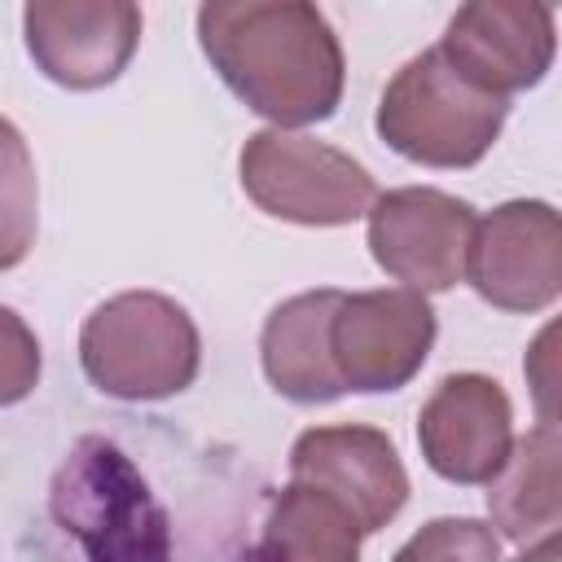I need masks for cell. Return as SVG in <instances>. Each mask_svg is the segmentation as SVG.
I'll list each match as a JSON object with an SVG mask.
<instances>
[{
  "instance_id": "cell-2",
  "label": "cell",
  "mask_w": 562,
  "mask_h": 562,
  "mask_svg": "<svg viewBox=\"0 0 562 562\" xmlns=\"http://www.w3.org/2000/svg\"><path fill=\"white\" fill-rule=\"evenodd\" d=\"M83 378L123 404H158L193 386L202 338L193 316L158 290H123L97 303L79 329Z\"/></svg>"
},
{
  "instance_id": "cell-12",
  "label": "cell",
  "mask_w": 562,
  "mask_h": 562,
  "mask_svg": "<svg viewBox=\"0 0 562 562\" xmlns=\"http://www.w3.org/2000/svg\"><path fill=\"white\" fill-rule=\"evenodd\" d=\"M290 479L329 492L364 536L382 531L408 501V470L378 426H312L290 448Z\"/></svg>"
},
{
  "instance_id": "cell-11",
  "label": "cell",
  "mask_w": 562,
  "mask_h": 562,
  "mask_svg": "<svg viewBox=\"0 0 562 562\" xmlns=\"http://www.w3.org/2000/svg\"><path fill=\"white\" fill-rule=\"evenodd\" d=\"M514 443V408L496 378L448 373L417 413V448L426 465L457 483L483 487Z\"/></svg>"
},
{
  "instance_id": "cell-1",
  "label": "cell",
  "mask_w": 562,
  "mask_h": 562,
  "mask_svg": "<svg viewBox=\"0 0 562 562\" xmlns=\"http://www.w3.org/2000/svg\"><path fill=\"white\" fill-rule=\"evenodd\" d=\"M198 48L272 127L325 123L342 101L347 57L316 0H198Z\"/></svg>"
},
{
  "instance_id": "cell-13",
  "label": "cell",
  "mask_w": 562,
  "mask_h": 562,
  "mask_svg": "<svg viewBox=\"0 0 562 562\" xmlns=\"http://www.w3.org/2000/svg\"><path fill=\"white\" fill-rule=\"evenodd\" d=\"M342 290H303L277 303L259 334V364L268 386L290 404H334L342 391L329 356V316Z\"/></svg>"
},
{
  "instance_id": "cell-7",
  "label": "cell",
  "mask_w": 562,
  "mask_h": 562,
  "mask_svg": "<svg viewBox=\"0 0 562 562\" xmlns=\"http://www.w3.org/2000/svg\"><path fill=\"white\" fill-rule=\"evenodd\" d=\"M369 255L408 290L443 294L465 281V250L474 233V206L430 184L386 189L369 202Z\"/></svg>"
},
{
  "instance_id": "cell-14",
  "label": "cell",
  "mask_w": 562,
  "mask_h": 562,
  "mask_svg": "<svg viewBox=\"0 0 562 562\" xmlns=\"http://www.w3.org/2000/svg\"><path fill=\"white\" fill-rule=\"evenodd\" d=\"M492 527L527 549L558 531L562 522V439L558 422H536L522 439L509 443L501 470L483 483Z\"/></svg>"
},
{
  "instance_id": "cell-6",
  "label": "cell",
  "mask_w": 562,
  "mask_h": 562,
  "mask_svg": "<svg viewBox=\"0 0 562 562\" xmlns=\"http://www.w3.org/2000/svg\"><path fill=\"white\" fill-rule=\"evenodd\" d=\"M435 307L422 290H360L338 294L329 316V356L342 391L382 395L408 386L435 347Z\"/></svg>"
},
{
  "instance_id": "cell-4",
  "label": "cell",
  "mask_w": 562,
  "mask_h": 562,
  "mask_svg": "<svg viewBox=\"0 0 562 562\" xmlns=\"http://www.w3.org/2000/svg\"><path fill=\"white\" fill-rule=\"evenodd\" d=\"M48 514L97 562H158L171 522L136 461L105 435H83L48 483Z\"/></svg>"
},
{
  "instance_id": "cell-5",
  "label": "cell",
  "mask_w": 562,
  "mask_h": 562,
  "mask_svg": "<svg viewBox=\"0 0 562 562\" xmlns=\"http://www.w3.org/2000/svg\"><path fill=\"white\" fill-rule=\"evenodd\" d=\"M237 171L246 198L263 215L303 228L356 224L378 198V184L364 162L294 127H263L246 136Z\"/></svg>"
},
{
  "instance_id": "cell-8",
  "label": "cell",
  "mask_w": 562,
  "mask_h": 562,
  "mask_svg": "<svg viewBox=\"0 0 562 562\" xmlns=\"http://www.w3.org/2000/svg\"><path fill=\"white\" fill-rule=\"evenodd\" d=\"M465 281L501 312H544L562 294V228L540 198H514L474 220Z\"/></svg>"
},
{
  "instance_id": "cell-15",
  "label": "cell",
  "mask_w": 562,
  "mask_h": 562,
  "mask_svg": "<svg viewBox=\"0 0 562 562\" xmlns=\"http://www.w3.org/2000/svg\"><path fill=\"white\" fill-rule=\"evenodd\" d=\"M360 522L321 487L290 479L263 518L259 558H299V562H351L360 558Z\"/></svg>"
},
{
  "instance_id": "cell-10",
  "label": "cell",
  "mask_w": 562,
  "mask_h": 562,
  "mask_svg": "<svg viewBox=\"0 0 562 562\" xmlns=\"http://www.w3.org/2000/svg\"><path fill=\"white\" fill-rule=\"evenodd\" d=\"M439 53L479 88L514 97L553 70L558 22L544 0H461Z\"/></svg>"
},
{
  "instance_id": "cell-17",
  "label": "cell",
  "mask_w": 562,
  "mask_h": 562,
  "mask_svg": "<svg viewBox=\"0 0 562 562\" xmlns=\"http://www.w3.org/2000/svg\"><path fill=\"white\" fill-rule=\"evenodd\" d=\"M44 373V356H40V338L35 329L0 303V408L22 404Z\"/></svg>"
},
{
  "instance_id": "cell-19",
  "label": "cell",
  "mask_w": 562,
  "mask_h": 562,
  "mask_svg": "<svg viewBox=\"0 0 562 562\" xmlns=\"http://www.w3.org/2000/svg\"><path fill=\"white\" fill-rule=\"evenodd\" d=\"M544 4H549V9H558V0H544Z\"/></svg>"
},
{
  "instance_id": "cell-16",
  "label": "cell",
  "mask_w": 562,
  "mask_h": 562,
  "mask_svg": "<svg viewBox=\"0 0 562 562\" xmlns=\"http://www.w3.org/2000/svg\"><path fill=\"white\" fill-rule=\"evenodd\" d=\"M40 228V180L18 123L0 114V272L18 268Z\"/></svg>"
},
{
  "instance_id": "cell-9",
  "label": "cell",
  "mask_w": 562,
  "mask_h": 562,
  "mask_svg": "<svg viewBox=\"0 0 562 562\" xmlns=\"http://www.w3.org/2000/svg\"><path fill=\"white\" fill-rule=\"evenodd\" d=\"M22 40L44 79L70 92H97L140 48V0H26Z\"/></svg>"
},
{
  "instance_id": "cell-18",
  "label": "cell",
  "mask_w": 562,
  "mask_h": 562,
  "mask_svg": "<svg viewBox=\"0 0 562 562\" xmlns=\"http://www.w3.org/2000/svg\"><path fill=\"white\" fill-rule=\"evenodd\" d=\"M496 553L501 540L479 518H435L408 544H400V558H496Z\"/></svg>"
},
{
  "instance_id": "cell-3",
  "label": "cell",
  "mask_w": 562,
  "mask_h": 562,
  "mask_svg": "<svg viewBox=\"0 0 562 562\" xmlns=\"http://www.w3.org/2000/svg\"><path fill=\"white\" fill-rule=\"evenodd\" d=\"M509 114V97H496L465 79L439 44L408 57L382 88L373 127L400 158L439 171H465L487 158Z\"/></svg>"
}]
</instances>
